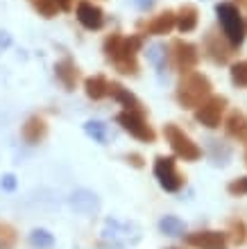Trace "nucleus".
I'll return each instance as SVG.
<instances>
[{"instance_id":"1","label":"nucleus","mask_w":247,"mask_h":249,"mask_svg":"<svg viewBox=\"0 0 247 249\" xmlns=\"http://www.w3.org/2000/svg\"><path fill=\"white\" fill-rule=\"evenodd\" d=\"M141 48H143V36L141 34L123 36L120 32H111L102 43V53H104V59L116 66L118 72H123V75H138L136 54Z\"/></svg>"},{"instance_id":"37","label":"nucleus","mask_w":247,"mask_h":249,"mask_svg":"<svg viewBox=\"0 0 247 249\" xmlns=\"http://www.w3.org/2000/svg\"><path fill=\"white\" fill-rule=\"evenodd\" d=\"M168 249H175V247H168Z\"/></svg>"},{"instance_id":"2","label":"nucleus","mask_w":247,"mask_h":249,"mask_svg":"<svg viewBox=\"0 0 247 249\" xmlns=\"http://www.w3.org/2000/svg\"><path fill=\"white\" fill-rule=\"evenodd\" d=\"M211 89L213 86H211L207 75L190 71L186 75H182L179 84H177V102L184 109H197L204 100L211 98Z\"/></svg>"},{"instance_id":"34","label":"nucleus","mask_w":247,"mask_h":249,"mask_svg":"<svg viewBox=\"0 0 247 249\" xmlns=\"http://www.w3.org/2000/svg\"><path fill=\"white\" fill-rule=\"evenodd\" d=\"M236 7H238L241 12H245V14H247V0H236Z\"/></svg>"},{"instance_id":"7","label":"nucleus","mask_w":247,"mask_h":249,"mask_svg":"<svg viewBox=\"0 0 247 249\" xmlns=\"http://www.w3.org/2000/svg\"><path fill=\"white\" fill-rule=\"evenodd\" d=\"M118 124L123 127L127 134H132V136L136 138V141H143V143H154V129L148 124V120H145L143 113H136V111H123L116 116Z\"/></svg>"},{"instance_id":"24","label":"nucleus","mask_w":247,"mask_h":249,"mask_svg":"<svg viewBox=\"0 0 247 249\" xmlns=\"http://www.w3.org/2000/svg\"><path fill=\"white\" fill-rule=\"evenodd\" d=\"M84 131L93 138V141H98V143H104V141H107V124L98 123V120H89V123L84 124Z\"/></svg>"},{"instance_id":"27","label":"nucleus","mask_w":247,"mask_h":249,"mask_svg":"<svg viewBox=\"0 0 247 249\" xmlns=\"http://www.w3.org/2000/svg\"><path fill=\"white\" fill-rule=\"evenodd\" d=\"M247 238V229H245V222H231V240H234L236 245H243Z\"/></svg>"},{"instance_id":"32","label":"nucleus","mask_w":247,"mask_h":249,"mask_svg":"<svg viewBox=\"0 0 247 249\" xmlns=\"http://www.w3.org/2000/svg\"><path fill=\"white\" fill-rule=\"evenodd\" d=\"M59 7V12H71L73 5H75V0H55Z\"/></svg>"},{"instance_id":"14","label":"nucleus","mask_w":247,"mask_h":249,"mask_svg":"<svg viewBox=\"0 0 247 249\" xmlns=\"http://www.w3.org/2000/svg\"><path fill=\"white\" fill-rule=\"evenodd\" d=\"M55 75H57V79L64 84L66 91H75V86H77L79 77H82V72H79L77 64L73 59H61L57 66H55Z\"/></svg>"},{"instance_id":"16","label":"nucleus","mask_w":247,"mask_h":249,"mask_svg":"<svg viewBox=\"0 0 247 249\" xmlns=\"http://www.w3.org/2000/svg\"><path fill=\"white\" fill-rule=\"evenodd\" d=\"M197 20H200V12H197L195 5H190V2H186V5H182L179 9L175 12V27L179 30L182 34H189L193 32L197 27Z\"/></svg>"},{"instance_id":"8","label":"nucleus","mask_w":247,"mask_h":249,"mask_svg":"<svg viewBox=\"0 0 247 249\" xmlns=\"http://www.w3.org/2000/svg\"><path fill=\"white\" fill-rule=\"evenodd\" d=\"M225 109H227V98L225 95H211L195 109V120L209 129H215V127H220Z\"/></svg>"},{"instance_id":"11","label":"nucleus","mask_w":247,"mask_h":249,"mask_svg":"<svg viewBox=\"0 0 247 249\" xmlns=\"http://www.w3.org/2000/svg\"><path fill=\"white\" fill-rule=\"evenodd\" d=\"M184 240L195 249H227V236L220 231H195L189 233Z\"/></svg>"},{"instance_id":"23","label":"nucleus","mask_w":247,"mask_h":249,"mask_svg":"<svg viewBox=\"0 0 247 249\" xmlns=\"http://www.w3.org/2000/svg\"><path fill=\"white\" fill-rule=\"evenodd\" d=\"M30 243L39 249H50L52 245H55V238H52V233H48L46 229H34L32 233H30Z\"/></svg>"},{"instance_id":"3","label":"nucleus","mask_w":247,"mask_h":249,"mask_svg":"<svg viewBox=\"0 0 247 249\" xmlns=\"http://www.w3.org/2000/svg\"><path fill=\"white\" fill-rule=\"evenodd\" d=\"M215 14H218L222 34L227 36V41L234 48H241L245 36H247L243 12L234 5V2H218V5H215Z\"/></svg>"},{"instance_id":"31","label":"nucleus","mask_w":247,"mask_h":249,"mask_svg":"<svg viewBox=\"0 0 247 249\" xmlns=\"http://www.w3.org/2000/svg\"><path fill=\"white\" fill-rule=\"evenodd\" d=\"M127 163H132L134 168H143V157L141 154H127Z\"/></svg>"},{"instance_id":"33","label":"nucleus","mask_w":247,"mask_h":249,"mask_svg":"<svg viewBox=\"0 0 247 249\" xmlns=\"http://www.w3.org/2000/svg\"><path fill=\"white\" fill-rule=\"evenodd\" d=\"M134 2H136V7H138V9H150V7L154 5L156 0H134Z\"/></svg>"},{"instance_id":"25","label":"nucleus","mask_w":247,"mask_h":249,"mask_svg":"<svg viewBox=\"0 0 247 249\" xmlns=\"http://www.w3.org/2000/svg\"><path fill=\"white\" fill-rule=\"evenodd\" d=\"M231 82L241 89H247V59L231 66Z\"/></svg>"},{"instance_id":"13","label":"nucleus","mask_w":247,"mask_h":249,"mask_svg":"<svg viewBox=\"0 0 247 249\" xmlns=\"http://www.w3.org/2000/svg\"><path fill=\"white\" fill-rule=\"evenodd\" d=\"M109 95L116 100L118 105L125 107V111H136V113H145L143 105H141V100L130 91V89H125L123 84H118V82H111L109 84Z\"/></svg>"},{"instance_id":"10","label":"nucleus","mask_w":247,"mask_h":249,"mask_svg":"<svg viewBox=\"0 0 247 249\" xmlns=\"http://www.w3.org/2000/svg\"><path fill=\"white\" fill-rule=\"evenodd\" d=\"M172 27H175V12H172V9H166V12L152 16L150 20H141V23H138L141 34H152V36L170 34Z\"/></svg>"},{"instance_id":"6","label":"nucleus","mask_w":247,"mask_h":249,"mask_svg":"<svg viewBox=\"0 0 247 249\" xmlns=\"http://www.w3.org/2000/svg\"><path fill=\"white\" fill-rule=\"evenodd\" d=\"M170 61L175 66V71H179L182 75L195 71L197 61H200L197 46H193V43H189L184 39H175L170 43Z\"/></svg>"},{"instance_id":"20","label":"nucleus","mask_w":247,"mask_h":249,"mask_svg":"<svg viewBox=\"0 0 247 249\" xmlns=\"http://www.w3.org/2000/svg\"><path fill=\"white\" fill-rule=\"evenodd\" d=\"M84 91L91 100H102L109 95V82L104 75H93V77L84 79Z\"/></svg>"},{"instance_id":"15","label":"nucleus","mask_w":247,"mask_h":249,"mask_svg":"<svg viewBox=\"0 0 247 249\" xmlns=\"http://www.w3.org/2000/svg\"><path fill=\"white\" fill-rule=\"evenodd\" d=\"M23 138H25V143L30 145H39L43 143V138L48 136V123L41 116H30L23 124V129H20Z\"/></svg>"},{"instance_id":"26","label":"nucleus","mask_w":247,"mask_h":249,"mask_svg":"<svg viewBox=\"0 0 247 249\" xmlns=\"http://www.w3.org/2000/svg\"><path fill=\"white\" fill-rule=\"evenodd\" d=\"M16 243V233H14L12 227H7V224L0 222V247H12Z\"/></svg>"},{"instance_id":"17","label":"nucleus","mask_w":247,"mask_h":249,"mask_svg":"<svg viewBox=\"0 0 247 249\" xmlns=\"http://www.w3.org/2000/svg\"><path fill=\"white\" fill-rule=\"evenodd\" d=\"M132 231H138L134 224L130 222H118V220H107L104 224V238H111V240H138V236H132Z\"/></svg>"},{"instance_id":"30","label":"nucleus","mask_w":247,"mask_h":249,"mask_svg":"<svg viewBox=\"0 0 247 249\" xmlns=\"http://www.w3.org/2000/svg\"><path fill=\"white\" fill-rule=\"evenodd\" d=\"M0 184H2V188H5V190H14V188H16V177H14V175H5Z\"/></svg>"},{"instance_id":"35","label":"nucleus","mask_w":247,"mask_h":249,"mask_svg":"<svg viewBox=\"0 0 247 249\" xmlns=\"http://www.w3.org/2000/svg\"><path fill=\"white\" fill-rule=\"evenodd\" d=\"M245 32H247V23H245Z\"/></svg>"},{"instance_id":"21","label":"nucleus","mask_w":247,"mask_h":249,"mask_svg":"<svg viewBox=\"0 0 247 249\" xmlns=\"http://www.w3.org/2000/svg\"><path fill=\"white\" fill-rule=\"evenodd\" d=\"M159 229H161V233H166V236H182L186 227H184V222L179 217L166 215L161 222H159Z\"/></svg>"},{"instance_id":"28","label":"nucleus","mask_w":247,"mask_h":249,"mask_svg":"<svg viewBox=\"0 0 247 249\" xmlns=\"http://www.w3.org/2000/svg\"><path fill=\"white\" fill-rule=\"evenodd\" d=\"M227 190H229V195H236V197L247 195V177H241V179H234V181H229Z\"/></svg>"},{"instance_id":"4","label":"nucleus","mask_w":247,"mask_h":249,"mask_svg":"<svg viewBox=\"0 0 247 249\" xmlns=\"http://www.w3.org/2000/svg\"><path fill=\"white\" fill-rule=\"evenodd\" d=\"M163 136H166L168 145L172 147V152L179 159H184V161H197L202 157L200 145L193 143V138L189 134H184V129H179L177 124H172V123L166 124L163 127Z\"/></svg>"},{"instance_id":"5","label":"nucleus","mask_w":247,"mask_h":249,"mask_svg":"<svg viewBox=\"0 0 247 249\" xmlns=\"http://www.w3.org/2000/svg\"><path fill=\"white\" fill-rule=\"evenodd\" d=\"M238 48H234L227 41V36L218 30V27H211L207 34H204V53L213 64H229L231 57L236 54Z\"/></svg>"},{"instance_id":"19","label":"nucleus","mask_w":247,"mask_h":249,"mask_svg":"<svg viewBox=\"0 0 247 249\" xmlns=\"http://www.w3.org/2000/svg\"><path fill=\"white\" fill-rule=\"evenodd\" d=\"M71 204L73 209L79 211V213H93L98 209V197L91 190H77V193H73Z\"/></svg>"},{"instance_id":"29","label":"nucleus","mask_w":247,"mask_h":249,"mask_svg":"<svg viewBox=\"0 0 247 249\" xmlns=\"http://www.w3.org/2000/svg\"><path fill=\"white\" fill-rule=\"evenodd\" d=\"M150 61L154 66H159V68H163V61H166V48L163 46H152L150 48V53H148Z\"/></svg>"},{"instance_id":"12","label":"nucleus","mask_w":247,"mask_h":249,"mask_svg":"<svg viewBox=\"0 0 247 249\" xmlns=\"http://www.w3.org/2000/svg\"><path fill=\"white\" fill-rule=\"evenodd\" d=\"M77 20L86 30H102L104 25V12L98 5H93L89 0H79L77 2Z\"/></svg>"},{"instance_id":"38","label":"nucleus","mask_w":247,"mask_h":249,"mask_svg":"<svg viewBox=\"0 0 247 249\" xmlns=\"http://www.w3.org/2000/svg\"><path fill=\"white\" fill-rule=\"evenodd\" d=\"M0 249H5V247H0Z\"/></svg>"},{"instance_id":"9","label":"nucleus","mask_w":247,"mask_h":249,"mask_svg":"<svg viewBox=\"0 0 247 249\" xmlns=\"http://www.w3.org/2000/svg\"><path fill=\"white\" fill-rule=\"evenodd\" d=\"M154 177L159 179L161 188L168 190V193H177V190H182V186H184V177L177 172V165H175V159L172 157H156Z\"/></svg>"},{"instance_id":"36","label":"nucleus","mask_w":247,"mask_h":249,"mask_svg":"<svg viewBox=\"0 0 247 249\" xmlns=\"http://www.w3.org/2000/svg\"><path fill=\"white\" fill-rule=\"evenodd\" d=\"M245 159H247V152H245Z\"/></svg>"},{"instance_id":"22","label":"nucleus","mask_w":247,"mask_h":249,"mask_svg":"<svg viewBox=\"0 0 247 249\" xmlns=\"http://www.w3.org/2000/svg\"><path fill=\"white\" fill-rule=\"evenodd\" d=\"M30 5L39 12V16H43V18H55L59 12V7L55 0H30Z\"/></svg>"},{"instance_id":"18","label":"nucleus","mask_w":247,"mask_h":249,"mask_svg":"<svg viewBox=\"0 0 247 249\" xmlns=\"http://www.w3.org/2000/svg\"><path fill=\"white\" fill-rule=\"evenodd\" d=\"M225 127H227V134L231 138H236V141H247V116L245 113L231 111L227 123H225Z\"/></svg>"}]
</instances>
